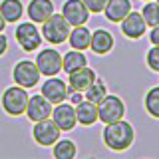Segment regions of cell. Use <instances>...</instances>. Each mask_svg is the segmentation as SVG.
<instances>
[{
    "label": "cell",
    "mask_w": 159,
    "mask_h": 159,
    "mask_svg": "<svg viewBox=\"0 0 159 159\" xmlns=\"http://www.w3.org/2000/svg\"><path fill=\"white\" fill-rule=\"evenodd\" d=\"M103 141L109 149L113 151H121V149H127L133 141V127L129 125L127 121H117L113 123H106V129H103Z\"/></svg>",
    "instance_id": "6da1fadb"
},
{
    "label": "cell",
    "mask_w": 159,
    "mask_h": 159,
    "mask_svg": "<svg viewBox=\"0 0 159 159\" xmlns=\"http://www.w3.org/2000/svg\"><path fill=\"white\" fill-rule=\"evenodd\" d=\"M42 36L50 44H62L70 36V22L64 18V14H52L42 22Z\"/></svg>",
    "instance_id": "7a4b0ae2"
},
{
    "label": "cell",
    "mask_w": 159,
    "mask_h": 159,
    "mask_svg": "<svg viewBox=\"0 0 159 159\" xmlns=\"http://www.w3.org/2000/svg\"><path fill=\"white\" fill-rule=\"evenodd\" d=\"M26 106H28V93H26V88L22 86H14V88H8L2 96V107L4 111L10 113V116H20V113L26 111Z\"/></svg>",
    "instance_id": "3957f363"
},
{
    "label": "cell",
    "mask_w": 159,
    "mask_h": 159,
    "mask_svg": "<svg viewBox=\"0 0 159 159\" xmlns=\"http://www.w3.org/2000/svg\"><path fill=\"white\" fill-rule=\"evenodd\" d=\"M98 113H99V119L103 123H113V121L123 117L125 106H123V102L117 96H106L98 103Z\"/></svg>",
    "instance_id": "277c9868"
},
{
    "label": "cell",
    "mask_w": 159,
    "mask_h": 159,
    "mask_svg": "<svg viewBox=\"0 0 159 159\" xmlns=\"http://www.w3.org/2000/svg\"><path fill=\"white\" fill-rule=\"evenodd\" d=\"M12 76H14V82H16L18 86H22V88H34L38 84V80H40V70H38V66L34 62L24 60V62H18L16 64Z\"/></svg>",
    "instance_id": "5b68a950"
},
{
    "label": "cell",
    "mask_w": 159,
    "mask_h": 159,
    "mask_svg": "<svg viewBox=\"0 0 159 159\" xmlns=\"http://www.w3.org/2000/svg\"><path fill=\"white\" fill-rule=\"evenodd\" d=\"M60 131L62 129L58 127V123L54 119H42V121H36L34 125V139L40 143V145H54L60 137Z\"/></svg>",
    "instance_id": "8992f818"
},
{
    "label": "cell",
    "mask_w": 159,
    "mask_h": 159,
    "mask_svg": "<svg viewBox=\"0 0 159 159\" xmlns=\"http://www.w3.org/2000/svg\"><path fill=\"white\" fill-rule=\"evenodd\" d=\"M36 66L40 70V74H44V76H56L60 70H62V56L58 54V50L46 48L38 54Z\"/></svg>",
    "instance_id": "52a82bcc"
},
{
    "label": "cell",
    "mask_w": 159,
    "mask_h": 159,
    "mask_svg": "<svg viewBox=\"0 0 159 159\" xmlns=\"http://www.w3.org/2000/svg\"><path fill=\"white\" fill-rule=\"evenodd\" d=\"M62 14L70 22V26H82L89 18V10L84 4V0H68L62 8Z\"/></svg>",
    "instance_id": "ba28073f"
},
{
    "label": "cell",
    "mask_w": 159,
    "mask_h": 159,
    "mask_svg": "<svg viewBox=\"0 0 159 159\" xmlns=\"http://www.w3.org/2000/svg\"><path fill=\"white\" fill-rule=\"evenodd\" d=\"M16 40H18L20 46H22V50L32 52V50H36L40 46L42 36H40L38 28L34 26L32 22H24V24H20V26L16 28Z\"/></svg>",
    "instance_id": "9c48e42d"
},
{
    "label": "cell",
    "mask_w": 159,
    "mask_h": 159,
    "mask_svg": "<svg viewBox=\"0 0 159 159\" xmlns=\"http://www.w3.org/2000/svg\"><path fill=\"white\" fill-rule=\"evenodd\" d=\"M26 113L32 121H42L52 116V102L46 99L42 93L38 96H32L28 98V106H26Z\"/></svg>",
    "instance_id": "30bf717a"
},
{
    "label": "cell",
    "mask_w": 159,
    "mask_h": 159,
    "mask_svg": "<svg viewBox=\"0 0 159 159\" xmlns=\"http://www.w3.org/2000/svg\"><path fill=\"white\" fill-rule=\"evenodd\" d=\"M42 96L52 103H62L68 98V86L64 84V80L50 76V80H46L42 86Z\"/></svg>",
    "instance_id": "8fae6325"
},
{
    "label": "cell",
    "mask_w": 159,
    "mask_h": 159,
    "mask_svg": "<svg viewBox=\"0 0 159 159\" xmlns=\"http://www.w3.org/2000/svg\"><path fill=\"white\" fill-rule=\"evenodd\" d=\"M96 72H93L92 68L88 66H82L78 70H74V72H70V88L76 89V92H86V89L93 84V80H96Z\"/></svg>",
    "instance_id": "7c38bea8"
},
{
    "label": "cell",
    "mask_w": 159,
    "mask_h": 159,
    "mask_svg": "<svg viewBox=\"0 0 159 159\" xmlns=\"http://www.w3.org/2000/svg\"><path fill=\"white\" fill-rule=\"evenodd\" d=\"M52 117H54V121L58 123V127L64 129V131L74 129V125H76V121H78L76 109L72 106H68V103H56V109H52Z\"/></svg>",
    "instance_id": "4fadbf2b"
},
{
    "label": "cell",
    "mask_w": 159,
    "mask_h": 159,
    "mask_svg": "<svg viewBox=\"0 0 159 159\" xmlns=\"http://www.w3.org/2000/svg\"><path fill=\"white\" fill-rule=\"evenodd\" d=\"M145 20H143L141 14H137V12H129L125 18L121 20V30H123V34H125L127 38H133V40H137V38H141L143 36V32H145Z\"/></svg>",
    "instance_id": "5bb4252c"
},
{
    "label": "cell",
    "mask_w": 159,
    "mask_h": 159,
    "mask_svg": "<svg viewBox=\"0 0 159 159\" xmlns=\"http://www.w3.org/2000/svg\"><path fill=\"white\" fill-rule=\"evenodd\" d=\"M54 14V4L52 0H32L28 4V16L32 22H44Z\"/></svg>",
    "instance_id": "9a60e30c"
},
{
    "label": "cell",
    "mask_w": 159,
    "mask_h": 159,
    "mask_svg": "<svg viewBox=\"0 0 159 159\" xmlns=\"http://www.w3.org/2000/svg\"><path fill=\"white\" fill-rule=\"evenodd\" d=\"M129 12H131L129 0H107L106 4V18L109 22H121Z\"/></svg>",
    "instance_id": "2e32d148"
},
{
    "label": "cell",
    "mask_w": 159,
    "mask_h": 159,
    "mask_svg": "<svg viewBox=\"0 0 159 159\" xmlns=\"http://www.w3.org/2000/svg\"><path fill=\"white\" fill-rule=\"evenodd\" d=\"M76 117L80 123L84 125H92L99 119V113H98V103L89 102V99H82L76 107Z\"/></svg>",
    "instance_id": "e0dca14e"
},
{
    "label": "cell",
    "mask_w": 159,
    "mask_h": 159,
    "mask_svg": "<svg viewBox=\"0 0 159 159\" xmlns=\"http://www.w3.org/2000/svg\"><path fill=\"white\" fill-rule=\"evenodd\" d=\"M89 46L96 54H107L109 50L113 48V38L107 30H96L92 34V40H89Z\"/></svg>",
    "instance_id": "ac0fdd59"
},
{
    "label": "cell",
    "mask_w": 159,
    "mask_h": 159,
    "mask_svg": "<svg viewBox=\"0 0 159 159\" xmlns=\"http://www.w3.org/2000/svg\"><path fill=\"white\" fill-rule=\"evenodd\" d=\"M70 46H72L74 50H86L89 48V40H92V34H89L88 28L82 26H74V30H70Z\"/></svg>",
    "instance_id": "d6986e66"
},
{
    "label": "cell",
    "mask_w": 159,
    "mask_h": 159,
    "mask_svg": "<svg viewBox=\"0 0 159 159\" xmlns=\"http://www.w3.org/2000/svg\"><path fill=\"white\" fill-rule=\"evenodd\" d=\"M24 12V6L20 0H2V4H0V14L4 16L6 22H16L20 20Z\"/></svg>",
    "instance_id": "ffe728a7"
},
{
    "label": "cell",
    "mask_w": 159,
    "mask_h": 159,
    "mask_svg": "<svg viewBox=\"0 0 159 159\" xmlns=\"http://www.w3.org/2000/svg\"><path fill=\"white\" fill-rule=\"evenodd\" d=\"M86 66V56L82 54V50H72V52H68L66 56L62 58V68L66 70V72H74V70Z\"/></svg>",
    "instance_id": "44dd1931"
},
{
    "label": "cell",
    "mask_w": 159,
    "mask_h": 159,
    "mask_svg": "<svg viewBox=\"0 0 159 159\" xmlns=\"http://www.w3.org/2000/svg\"><path fill=\"white\" fill-rule=\"evenodd\" d=\"M106 96H107V93H106V84H103L99 78H96L93 84L86 89V96H84V98L89 99V102H93V103H99Z\"/></svg>",
    "instance_id": "7402d4cb"
},
{
    "label": "cell",
    "mask_w": 159,
    "mask_h": 159,
    "mask_svg": "<svg viewBox=\"0 0 159 159\" xmlns=\"http://www.w3.org/2000/svg\"><path fill=\"white\" fill-rule=\"evenodd\" d=\"M76 155V145L70 139H64V141H56L54 145V157L58 159H72Z\"/></svg>",
    "instance_id": "603a6c76"
},
{
    "label": "cell",
    "mask_w": 159,
    "mask_h": 159,
    "mask_svg": "<svg viewBox=\"0 0 159 159\" xmlns=\"http://www.w3.org/2000/svg\"><path fill=\"white\" fill-rule=\"evenodd\" d=\"M143 20H145L147 26H159V2H149L145 4V8H143L141 12Z\"/></svg>",
    "instance_id": "cb8c5ba5"
},
{
    "label": "cell",
    "mask_w": 159,
    "mask_h": 159,
    "mask_svg": "<svg viewBox=\"0 0 159 159\" xmlns=\"http://www.w3.org/2000/svg\"><path fill=\"white\" fill-rule=\"evenodd\" d=\"M145 109L153 117H159V88H151L145 96Z\"/></svg>",
    "instance_id": "d4e9b609"
},
{
    "label": "cell",
    "mask_w": 159,
    "mask_h": 159,
    "mask_svg": "<svg viewBox=\"0 0 159 159\" xmlns=\"http://www.w3.org/2000/svg\"><path fill=\"white\" fill-rule=\"evenodd\" d=\"M147 66L153 70V72H159V46L151 48L147 52Z\"/></svg>",
    "instance_id": "484cf974"
},
{
    "label": "cell",
    "mask_w": 159,
    "mask_h": 159,
    "mask_svg": "<svg viewBox=\"0 0 159 159\" xmlns=\"http://www.w3.org/2000/svg\"><path fill=\"white\" fill-rule=\"evenodd\" d=\"M84 4L88 6L89 12H102V10H106L107 0H84Z\"/></svg>",
    "instance_id": "4316f807"
},
{
    "label": "cell",
    "mask_w": 159,
    "mask_h": 159,
    "mask_svg": "<svg viewBox=\"0 0 159 159\" xmlns=\"http://www.w3.org/2000/svg\"><path fill=\"white\" fill-rule=\"evenodd\" d=\"M149 38H151V42L155 44V46H159V26H153L151 34H149Z\"/></svg>",
    "instance_id": "83f0119b"
},
{
    "label": "cell",
    "mask_w": 159,
    "mask_h": 159,
    "mask_svg": "<svg viewBox=\"0 0 159 159\" xmlns=\"http://www.w3.org/2000/svg\"><path fill=\"white\" fill-rule=\"evenodd\" d=\"M70 98H72V103H76V106H78V103H80V102L84 99V96H82L80 92H76V89H72V93H70Z\"/></svg>",
    "instance_id": "f1b7e54d"
},
{
    "label": "cell",
    "mask_w": 159,
    "mask_h": 159,
    "mask_svg": "<svg viewBox=\"0 0 159 159\" xmlns=\"http://www.w3.org/2000/svg\"><path fill=\"white\" fill-rule=\"evenodd\" d=\"M6 48H8V40H6V36H4V34H0V56L6 52Z\"/></svg>",
    "instance_id": "f546056e"
},
{
    "label": "cell",
    "mask_w": 159,
    "mask_h": 159,
    "mask_svg": "<svg viewBox=\"0 0 159 159\" xmlns=\"http://www.w3.org/2000/svg\"><path fill=\"white\" fill-rule=\"evenodd\" d=\"M4 24H6V20H4V16H2V14H0V32H2V30H4Z\"/></svg>",
    "instance_id": "4dcf8cb0"
},
{
    "label": "cell",
    "mask_w": 159,
    "mask_h": 159,
    "mask_svg": "<svg viewBox=\"0 0 159 159\" xmlns=\"http://www.w3.org/2000/svg\"><path fill=\"white\" fill-rule=\"evenodd\" d=\"M157 2H159V0H157Z\"/></svg>",
    "instance_id": "1f68e13d"
}]
</instances>
